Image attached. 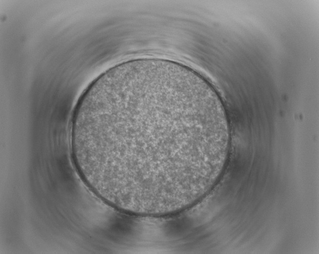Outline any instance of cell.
<instances>
[{
	"label": "cell",
	"mask_w": 319,
	"mask_h": 254,
	"mask_svg": "<svg viewBox=\"0 0 319 254\" xmlns=\"http://www.w3.org/2000/svg\"><path fill=\"white\" fill-rule=\"evenodd\" d=\"M230 136L214 88L184 68L151 62L113 70L75 107L73 161L118 210L160 217L185 210L218 179Z\"/></svg>",
	"instance_id": "cell-1"
}]
</instances>
